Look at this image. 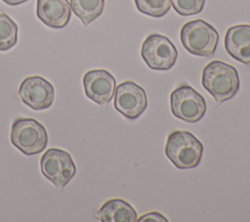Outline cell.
I'll list each match as a JSON object with an SVG mask.
<instances>
[{"instance_id": "obj_1", "label": "cell", "mask_w": 250, "mask_h": 222, "mask_svg": "<svg viewBox=\"0 0 250 222\" xmlns=\"http://www.w3.org/2000/svg\"><path fill=\"white\" fill-rule=\"evenodd\" d=\"M202 85L218 103L231 99L239 89L236 68L222 61L210 62L202 71Z\"/></svg>"}, {"instance_id": "obj_2", "label": "cell", "mask_w": 250, "mask_h": 222, "mask_svg": "<svg viewBox=\"0 0 250 222\" xmlns=\"http://www.w3.org/2000/svg\"><path fill=\"white\" fill-rule=\"evenodd\" d=\"M202 153L203 145L188 131H174L166 140L165 155L179 169L196 167L201 160Z\"/></svg>"}, {"instance_id": "obj_3", "label": "cell", "mask_w": 250, "mask_h": 222, "mask_svg": "<svg viewBox=\"0 0 250 222\" xmlns=\"http://www.w3.org/2000/svg\"><path fill=\"white\" fill-rule=\"evenodd\" d=\"M181 42L190 54L211 57L219 42V33L210 23L203 20L186 22L181 28Z\"/></svg>"}, {"instance_id": "obj_4", "label": "cell", "mask_w": 250, "mask_h": 222, "mask_svg": "<svg viewBox=\"0 0 250 222\" xmlns=\"http://www.w3.org/2000/svg\"><path fill=\"white\" fill-rule=\"evenodd\" d=\"M11 143L26 155L40 154L48 144L45 127L33 118L20 117L14 120L10 134Z\"/></svg>"}, {"instance_id": "obj_5", "label": "cell", "mask_w": 250, "mask_h": 222, "mask_svg": "<svg viewBox=\"0 0 250 222\" xmlns=\"http://www.w3.org/2000/svg\"><path fill=\"white\" fill-rule=\"evenodd\" d=\"M170 107L176 117L188 123L199 121L207 110L205 99L188 85H182L171 93Z\"/></svg>"}, {"instance_id": "obj_6", "label": "cell", "mask_w": 250, "mask_h": 222, "mask_svg": "<svg viewBox=\"0 0 250 222\" xmlns=\"http://www.w3.org/2000/svg\"><path fill=\"white\" fill-rule=\"evenodd\" d=\"M42 174L58 189H63L76 173L71 155L61 149H48L40 159Z\"/></svg>"}, {"instance_id": "obj_7", "label": "cell", "mask_w": 250, "mask_h": 222, "mask_svg": "<svg viewBox=\"0 0 250 222\" xmlns=\"http://www.w3.org/2000/svg\"><path fill=\"white\" fill-rule=\"evenodd\" d=\"M141 55L149 68L168 70L176 64L178 51L168 37L152 33L143 42Z\"/></svg>"}, {"instance_id": "obj_8", "label": "cell", "mask_w": 250, "mask_h": 222, "mask_svg": "<svg viewBox=\"0 0 250 222\" xmlns=\"http://www.w3.org/2000/svg\"><path fill=\"white\" fill-rule=\"evenodd\" d=\"M114 94L115 110L129 119L138 118L147 107L145 89L134 81L128 80L120 83Z\"/></svg>"}, {"instance_id": "obj_9", "label": "cell", "mask_w": 250, "mask_h": 222, "mask_svg": "<svg viewBox=\"0 0 250 222\" xmlns=\"http://www.w3.org/2000/svg\"><path fill=\"white\" fill-rule=\"evenodd\" d=\"M22 103L35 111L49 109L55 100V88L51 82L39 75L28 76L19 88Z\"/></svg>"}, {"instance_id": "obj_10", "label": "cell", "mask_w": 250, "mask_h": 222, "mask_svg": "<svg viewBox=\"0 0 250 222\" xmlns=\"http://www.w3.org/2000/svg\"><path fill=\"white\" fill-rule=\"evenodd\" d=\"M115 78L105 69H92L83 76L85 95L99 105H107L115 92Z\"/></svg>"}, {"instance_id": "obj_11", "label": "cell", "mask_w": 250, "mask_h": 222, "mask_svg": "<svg viewBox=\"0 0 250 222\" xmlns=\"http://www.w3.org/2000/svg\"><path fill=\"white\" fill-rule=\"evenodd\" d=\"M36 15L45 25L61 29L70 21V5L67 0H37Z\"/></svg>"}, {"instance_id": "obj_12", "label": "cell", "mask_w": 250, "mask_h": 222, "mask_svg": "<svg viewBox=\"0 0 250 222\" xmlns=\"http://www.w3.org/2000/svg\"><path fill=\"white\" fill-rule=\"evenodd\" d=\"M225 48L234 60L250 66V24L229 27L225 36Z\"/></svg>"}, {"instance_id": "obj_13", "label": "cell", "mask_w": 250, "mask_h": 222, "mask_svg": "<svg viewBox=\"0 0 250 222\" xmlns=\"http://www.w3.org/2000/svg\"><path fill=\"white\" fill-rule=\"evenodd\" d=\"M97 217L103 222H135L138 220L134 207L120 199L105 201L98 211Z\"/></svg>"}, {"instance_id": "obj_14", "label": "cell", "mask_w": 250, "mask_h": 222, "mask_svg": "<svg viewBox=\"0 0 250 222\" xmlns=\"http://www.w3.org/2000/svg\"><path fill=\"white\" fill-rule=\"evenodd\" d=\"M70 9L87 26L103 14L104 0H70Z\"/></svg>"}, {"instance_id": "obj_15", "label": "cell", "mask_w": 250, "mask_h": 222, "mask_svg": "<svg viewBox=\"0 0 250 222\" xmlns=\"http://www.w3.org/2000/svg\"><path fill=\"white\" fill-rule=\"evenodd\" d=\"M18 42V25L4 13H0V51H8Z\"/></svg>"}, {"instance_id": "obj_16", "label": "cell", "mask_w": 250, "mask_h": 222, "mask_svg": "<svg viewBox=\"0 0 250 222\" xmlns=\"http://www.w3.org/2000/svg\"><path fill=\"white\" fill-rule=\"evenodd\" d=\"M137 9L149 17L160 18L165 16L170 8V0H135Z\"/></svg>"}, {"instance_id": "obj_17", "label": "cell", "mask_w": 250, "mask_h": 222, "mask_svg": "<svg viewBox=\"0 0 250 222\" xmlns=\"http://www.w3.org/2000/svg\"><path fill=\"white\" fill-rule=\"evenodd\" d=\"M174 10L181 16L199 14L204 7L205 0H170Z\"/></svg>"}, {"instance_id": "obj_18", "label": "cell", "mask_w": 250, "mask_h": 222, "mask_svg": "<svg viewBox=\"0 0 250 222\" xmlns=\"http://www.w3.org/2000/svg\"><path fill=\"white\" fill-rule=\"evenodd\" d=\"M138 221L142 222V221H163V222H167L168 220L160 213L158 212H149L146 213L145 215H143L142 217L138 218Z\"/></svg>"}, {"instance_id": "obj_19", "label": "cell", "mask_w": 250, "mask_h": 222, "mask_svg": "<svg viewBox=\"0 0 250 222\" xmlns=\"http://www.w3.org/2000/svg\"><path fill=\"white\" fill-rule=\"evenodd\" d=\"M1 1H3L5 4H7L9 6H17V5L26 2L28 0H1Z\"/></svg>"}]
</instances>
